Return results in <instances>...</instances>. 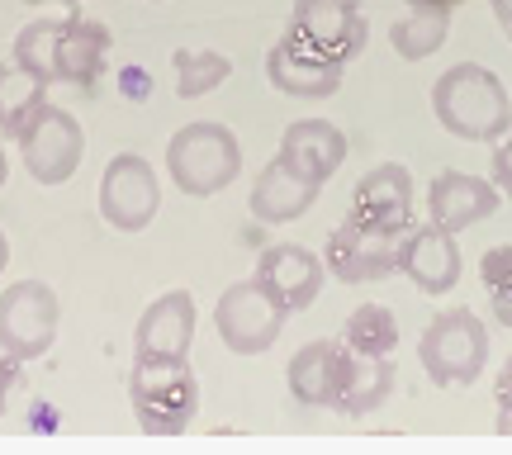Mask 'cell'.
Here are the masks:
<instances>
[{
	"label": "cell",
	"mask_w": 512,
	"mask_h": 455,
	"mask_svg": "<svg viewBox=\"0 0 512 455\" xmlns=\"http://www.w3.org/2000/svg\"><path fill=\"white\" fill-rule=\"evenodd\" d=\"M432 114L460 143H494L512 124V100L498 72L479 67V62H456L432 86Z\"/></svg>",
	"instance_id": "cell-1"
},
{
	"label": "cell",
	"mask_w": 512,
	"mask_h": 455,
	"mask_svg": "<svg viewBox=\"0 0 512 455\" xmlns=\"http://www.w3.org/2000/svg\"><path fill=\"white\" fill-rule=\"evenodd\" d=\"M128 408L147 437H181L200 413V380L190 356H133Z\"/></svg>",
	"instance_id": "cell-2"
},
{
	"label": "cell",
	"mask_w": 512,
	"mask_h": 455,
	"mask_svg": "<svg viewBox=\"0 0 512 455\" xmlns=\"http://www.w3.org/2000/svg\"><path fill=\"white\" fill-rule=\"evenodd\" d=\"M166 171H171L176 190L190 195V200L223 195L242 171L238 133L228 124H214V119L185 124L181 133H171V143H166Z\"/></svg>",
	"instance_id": "cell-3"
},
{
	"label": "cell",
	"mask_w": 512,
	"mask_h": 455,
	"mask_svg": "<svg viewBox=\"0 0 512 455\" xmlns=\"http://www.w3.org/2000/svg\"><path fill=\"white\" fill-rule=\"evenodd\" d=\"M418 361L427 380L441 389H465L479 384L489 365V328L475 309H446L437 313L418 337Z\"/></svg>",
	"instance_id": "cell-4"
},
{
	"label": "cell",
	"mask_w": 512,
	"mask_h": 455,
	"mask_svg": "<svg viewBox=\"0 0 512 455\" xmlns=\"http://www.w3.org/2000/svg\"><path fill=\"white\" fill-rule=\"evenodd\" d=\"M15 143L34 185H67L81 171V157H86V133L76 124V114L57 110L53 100L19 128Z\"/></svg>",
	"instance_id": "cell-5"
},
{
	"label": "cell",
	"mask_w": 512,
	"mask_h": 455,
	"mask_svg": "<svg viewBox=\"0 0 512 455\" xmlns=\"http://www.w3.org/2000/svg\"><path fill=\"white\" fill-rule=\"evenodd\" d=\"M285 34H294L318 57L347 67V62H356L366 53V38H370L366 0H294V15Z\"/></svg>",
	"instance_id": "cell-6"
},
{
	"label": "cell",
	"mask_w": 512,
	"mask_h": 455,
	"mask_svg": "<svg viewBox=\"0 0 512 455\" xmlns=\"http://www.w3.org/2000/svg\"><path fill=\"white\" fill-rule=\"evenodd\" d=\"M57 323H62V304H57L53 285L15 280L10 290L0 294V351L5 356L38 361L57 342Z\"/></svg>",
	"instance_id": "cell-7"
},
{
	"label": "cell",
	"mask_w": 512,
	"mask_h": 455,
	"mask_svg": "<svg viewBox=\"0 0 512 455\" xmlns=\"http://www.w3.org/2000/svg\"><path fill=\"white\" fill-rule=\"evenodd\" d=\"M285 318L290 313L280 309L256 280L228 285L219 294V304H214V332H219V342L233 356H261V351H271L275 337L285 332Z\"/></svg>",
	"instance_id": "cell-8"
},
{
	"label": "cell",
	"mask_w": 512,
	"mask_h": 455,
	"mask_svg": "<svg viewBox=\"0 0 512 455\" xmlns=\"http://www.w3.org/2000/svg\"><path fill=\"white\" fill-rule=\"evenodd\" d=\"M323 266L342 285L389 280V275H399V233H384L375 223L347 214V219L332 228L328 247H323Z\"/></svg>",
	"instance_id": "cell-9"
},
{
	"label": "cell",
	"mask_w": 512,
	"mask_h": 455,
	"mask_svg": "<svg viewBox=\"0 0 512 455\" xmlns=\"http://www.w3.org/2000/svg\"><path fill=\"white\" fill-rule=\"evenodd\" d=\"M100 214L110 228L119 233H143L147 223L157 219V209H162V185H157V171L147 157L138 152H119L110 157L105 166V176H100Z\"/></svg>",
	"instance_id": "cell-10"
},
{
	"label": "cell",
	"mask_w": 512,
	"mask_h": 455,
	"mask_svg": "<svg viewBox=\"0 0 512 455\" xmlns=\"http://www.w3.org/2000/svg\"><path fill=\"white\" fill-rule=\"evenodd\" d=\"M252 280L271 294L285 313H304V309H313V299L323 294L328 266H323V256H313L309 247H299V242H275V247H266V252L256 256Z\"/></svg>",
	"instance_id": "cell-11"
},
{
	"label": "cell",
	"mask_w": 512,
	"mask_h": 455,
	"mask_svg": "<svg viewBox=\"0 0 512 455\" xmlns=\"http://www.w3.org/2000/svg\"><path fill=\"white\" fill-rule=\"evenodd\" d=\"M498 204H503V190L484 176H470V171H441L427 185V223H437L446 233H465L475 223L494 219Z\"/></svg>",
	"instance_id": "cell-12"
},
{
	"label": "cell",
	"mask_w": 512,
	"mask_h": 455,
	"mask_svg": "<svg viewBox=\"0 0 512 455\" xmlns=\"http://www.w3.org/2000/svg\"><path fill=\"white\" fill-rule=\"evenodd\" d=\"M399 275H408L422 294H451L460 285L456 233H446L437 223H413L399 237Z\"/></svg>",
	"instance_id": "cell-13"
},
{
	"label": "cell",
	"mask_w": 512,
	"mask_h": 455,
	"mask_svg": "<svg viewBox=\"0 0 512 455\" xmlns=\"http://www.w3.org/2000/svg\"><path fill=\"white\" fill-rule=\"evenodd\" d=\"M342 72H347V67L318 57L294 34H285L271 53H266V81H271L280 95H290V100H332V95L342 91Z\"/></svg>",
	"instance_id": "cell-14"
},
{
	"label": "cell",
	"mask_w": 512,
	"mask_h": 455,
	"mask_svg": "<svg viewBox=\"0 0 512 455\" xmlns=\"http://www.w3.org/2000/svg\"><path fill=\"white\" fill-rule=\"evenodd\" d=\"M351 214L384 228V233L399 237L408 233L413 228V176H408V166L399 162L370 166L366 176L356 181V190H351Z\"/></svg>",
	"instance_id": "cell-15"
},
{
	"label": "cell",
	"mask_w": 512,
	"mask_h": 455,
	"mask_svg": "<svg viewBox=\"0 0 512 455\" xmlns=\"http://www.w3.org/2000/svg\"><path fill=\"white\" fill-rule=\"evenodd\" d=\"M280 162L299 171L304 181L313 185H328L342 162H347V133L328 119H294L285 133H280V152H275Z\"/></svg>",
	"instance_id": "cell-16"
},
{
	"label": "cell",
	"mask_w": 512,
	"mask_h": 455,
	"mask_svg": "<svg viewBox=\"0 0 512 455\" xmlns=\"http://www.w3.org/2000/svg\"><path fill=\"white\" fill-rule=\"evenodd\" d=\"M195 294L190 290H166L162 299H152L133 328V356H190L195 342Z\"/></svg>",
	"instance_id": "cell-17"
},
{
	"label": "cell",
	"mask_w": 512,
	"mask_h": 455,
	"mask_svg": "<svg viewBox=\"0 0 512 455\" xmlns=\"http://www.w3.org/2000/svg\"><path fill=\"white\" fill-rule=\"evenodd\" d=\"M394 394V361L389 356H361L342 346L337 356V384H332V413H347V418H366L380 413L384 399Z\"/></svg>",
	"instance_id": "cell-18"
},
{
	"label": "cell",
	"mask_w": 512,
	"mask_h": 455,
	"mask_svg": "<svg viewBox=\"0 0 512 455\" xmlns=\"http://www.w3.org/2000/svg\"><path fill=\"white\" fill-rule=\"evenodd\" d=\"M110 57V29L100 19L72 15L57 24V53H53V81L67 86H95Z\"/></svg>",
	"instance_id": "cell-19"
},
{
	"label": "cell",
	"mask_w": 512,
	"mask_h": 455,
	"mask_svg": "<svg viewBox=\"0 0 512 455\" xmlns=\"http://www.w3.org/2000/svg\"><path fill=\"white\" fill-rule=\"evenodd\" d=\"M318 190H323V185L304 181V176L290 171L280 157H271V162L261 166L256 185L247 190V209H252L256 223H294V219H304V214L313 209Z\"/></svg>",
	"instance_id": "cell-20"
},
{
	"label": "cell",
	"mask_w": 512,
	"mask_h": 455,
	"mask_svg": "<svg viewBox=\"0 0 512 455\" xmlns=\"http://www.w3.org/2000/svg\"><path fill=\"white\" fill-rule=\"evenodd\" d=\"M451 5H437V0H408L394 24H389V48L403 57V62H427L432 53H441V43L451 38Z\"/></svg>",
	"instance_id": "cell-21"
},
{
	"label": "cell",
	"mask_w": 512,
	"mask_h": 455,
	"mask_svg": "<svg viewBox=\"0 0 512 455\" xmlns=\"http://www.w3.org/2000/svg\"><path fill=\"white\" fill-rule=\"evenodd\" d=\"M337 356H342V342H328V337L304 342L294 351L290 370H285L294 403H304V408H328L332 384H337Z\"/></svg>",
	"instance_id": "cell-22"
},
{
	"label": "cell",
	"mask_w": 512,
	"mask_h": 455,
	"mask_svg": "<svg viewBox=\"0 0 512 455\" xmlns=\"http://www.w3.org/2000/svg\"><path fill=\"white\" fill-rule=\"evenodd\" d=\"M43 105H48V81L29 76L19 62H5L0 67V133L15 138Z\"/></svg>",
	"instance_id": "cell-23"
},
{
	"label": "cell",
	"mask_w": 512,
	"mask_h": 455,
	"mask_svg": "<svg viewBox=\"0 0 512 455\" xmlns=\"http://www.w3.org/2000/svg\"><path fill=\"white\" fill-rule=\"evenodd\" d=\"M337 342L351 346V351H361V356H389V351L399 346V318L384 309V304H361V309L342 323Z\"/></svg>",
	"instance_id": "cell-24"
},
{
	"label": "cell",
	"mask_w": 512,
	"mask_h": 455,
	"mask_svg": "<svg viewBox=\"0 0 512 455\" xmlns=\"http://www.w3.org/2000/svg\"><path fill=\"white\" fill-rule=\"evenodd\" d=\"M171 72H176V95H181V100H200V95L219 91L223 81L233 76V62H228L223 53H214V48H204V53L176 48Z\"/></svg>",
	"instance_id": "cell-25"
},
{
	"label": "cell",
	"mask_w": 512,
	"mask_h": 455,
	"mask_svg": "<svg viewBox=\"0 0 512 455\" xmlns=\"http://www.w3.org/2000/svg\"><path fill=\"white\" fill-rule=\"evenodd\" d=\"M57 24H62V19H34V24H24V29H19V38H15V62H19V67H24L29 76L48 81V86H53Z\"/></svg>",
	"instance_id": "cell-26"
},
{
	"label": "cell",
	"mask_w": 512,
	"mask_h": 455,
	"mask_svg": "<svg viewBox=\"0 0 512 455\" xmlns=\"http://www.w3.org/2000/svg\"><path fill=\"white\" fill-rule=\"evenodd\" d=\"M479 285L489 294L494 323L512 328V242H498V247L484 252V261H479Z\"/></svg>",
	"instance_id": "cell-27"
},
{
	"label": "cell",
	"mask_w": 512,
	"mask_h": 455,
	"mask_svg": "<svg viewBox=\"0 0 512 455\" xmlns=\"http://www.w3.org/2000/svg\"><path fill=\"white\" fill-rule=\"evenodd\" d=\"M489 181L512 200V124L494 138V176H489Z\"/></svg>",
	"instance_id": "cell-28"
},
{
	"label": "cell",
	"mask_w": 512,
	"mask_h": 455,
	"mask_svg": "<svg viewBox=\"0 0 512 455\" xmlns=\"http://www.w3.org/2000/svg\"><path fill=\"white\" fill-rule=\"evenodd\" d=\"M494 399H498V427L503 432H512V356L503 361V370H498V384H494Z\"/></svg>",
	"instance_id": "cell-29"
},
{
	"label": "cell",
	"mask_w": 512,
	"mask_h": 455,
	"mask_svg": "<svg viewBox=\"0 0 512 455\" xmlns=\"http://www.w3.org/2000/svg\"><path fill=\"white\" fill-rule=\"evenodd\" d=\"M24 361H15V356H5V361H0V413H5V394H10V384H15V370Z\"/></svg>",
	"instance_id": "cell-30"
},
{
	"label": "cell",
	"mask_w": 512,
	"mask_h": 455,
	"mask_svg": "<svg viewBox=\"0 0 512 455\" xmlns=\"http://www.w3.org/2000/svg\"><path fill=\"white\" fill-rule=\"evenodd\" d=\"M489 10H494L498 29H503V34H508V43H512V0H489Z\"/></svg>",
	"instance_id": "cell-31"
},
{
	"label": "cell",
	"mask_w": 512,
	"mask_h": 455,
	"mask_svg": "<svg viewBox=\"0 0 512 455\" xmlns=\"http://www.w3.org/2000/svg\"><path fill=\"white\" fill-rule=\"evenodd\" d=\"M5 266H10V237L0 233V271H5Z\"/></svg>",
	"instance_id": "cell-32"
},
{
	"label": "cell",
	"mask_w": 512,
	"mask_h": 455,
	"mask_svg": "<svg viewBox=\"0 0 512 455\" xmlns=\"http://www.w3.org/2000/svg\"><path fill=\"white\" fill-rule=\"evenodd\" d=\"M5 176H10V162H5V147H0V190H5Z\"/></svg>",
	"instance_id": "cell-33"
},
{
	"label": "cell",
	"mask_w": 512,
	"mask_h": 455,
	"mask_svg": "<svg viewBox=\"0 0 512 455\" xmlns=\"http://www.w3.org/2000/svg\"><path fill=\"white\" fill-rule=\"evenodd\" d=\"M437 5H451V10H460V5H465V0H437Z\"/></svg>",
	"instance_id": "cell-34"
},
{
	"label": "cell",
	"mask_w": 512,
	"mask_h": 455,
	"mask_svg": "<svg viewBox=\"0 0 512 455\" xmlns=\"http://www.w3.org/2000/svg\"><path fill=\"white\" fill-rule=\"evenodd\" d=\"M62 5H76V0H62Z\"/></svg>",
	"instance_id": "cell-35"
}]
</instances>
